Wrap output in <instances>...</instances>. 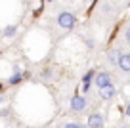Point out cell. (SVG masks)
I'll return each instance as SVG.
<instances>
[{"mask_svg":"<svg viewBox=\"0 0 130 128\" xmlns=\"http://www.w3.org/2000/svg\"><path fill=\"white\" fill-rule=\"evenodd\" d=\"M75 15L71 12H61L59 15H57V25H59L61 29H73L75 27Z\"/></svg>","mask_w":130,"mask_h":128,"instance_id":"1","label":"cell"},{"mask_svg":"<svg viewBox=\"0 0 130 128\" xmlns=\"http://www.w3.org/2000/svg\"><path fill=\"white\" fill-rule=\"evenodd\" d=\"M121 57H122V54L119 52V50H111L109 52V63H113V65H119V61H121Z\"/></svg>","mask_w":130,"mask_h":128,"instance_id":"7","label":"cell"},{"mask_svg":"<svg viewBox=\"0 0 130 128\" xmlns=\"http://www.w3.org/2000/svg\"><path fill=\"white\" fill-rule=\"evenodd\" d=\"M119 67H121V71L130 73V54H122L121 61H119Z\"/></svg>","mask_w":130,"mask_h":128,"instance_id":"6","label":"cell"},{"mask_svg":"<svg viewBox=\"0 0 130 128\" xmlns=\"http://www.w3.org/2000/svg\"><path fill=\"white\" fill-rule=\"evenodd\" d=\"M0 103H2V98H0Z\"/></svg>","mask_w":130,"mask_h":128,"instance_id":"16","label":"cell"},{"mask_svg":"<svg viewBox=\"0 0 130 128\" xmlns=\"http://www.w3.org/2000/svg\"><path fill=\"white\" fill-rule=\"evenodd\" d=\"M13 33H15V27H8V29H4V35H13Z\"/></svg>","mask_w":130,"mask_h":128,"instance_id":"10","label":"cell"},{"mask_svg":"<svg viewBox=\"0 0 130 128\" xmlns=\"http://www.w3.org/2000/svg\"><path fill=\"white\" fill-rule=\"evenodd\" d=\"M63 128H82L80 124H75V122H71V124H65Z\"/></svg>","mask_w":130,"mask_h":128,"instance_id":"11","label":"cell"},{"mask_svg":"<svg viewBox=\"0 0 130 128\" xmlns=\"http://www.w3.org/2000/svg\"><path fill=\"white\" fill-rule=\"evenodd\" d=\"M103 124V117L100 113H94L88 117V128H100Z\"/></svg>","mask_w":130,"mask_h":128,"instance_id":"3","label":"cell"},{"mask_svg":"<svg viewBox=\"0 0 130 128\" xmlns=\"http://www.w3.org/2000/svg\"><path fill=\"white\" fill-rule=\"evenodd\" d=\"M19 80H21V71H19V67H15V73L10 76V82L15 84V82H19Z\"/></svg>","mask_w":130,"mask_h":128,"instance_id":"8","label":"cell"},{"mask_svg":"<svg viewBox=\"0 0 130 128\" xmlns=\"http://www.w3.org/2000/svg\"><path fill=\"white\" fill-rule=\"evenodd\" d=\"M121 128H130V126H121Z\"/></svg>","mask_w":130,"mask_h":128,"instance_id":"14","label":"cell"},{"mask_svg":"<svg viewBox=\"0 0 130 128\" xmlns=\"http://www.w3.org/2000/svg\"><path fill=\"white\" fill-rule=\"evenodd\" d=\"M92 78H94V71H88L84 75V84H90V80H92Z\"/></svg>","mask_w":130,"mask_h":128,"instance_id":"9","label":"cell"},{"mask_svg":"<svg viewBox=\"0 0 130 128\" xmlns=\"http://www.w3.org/2000/svg\"><path fill=\"white\" fill-rule=\"evenodd\" d=\"M126 115L130 117V103H128V107H126Z\"/></svg>","mask_w":130,"mask_h":128,"instance_id":"13","label":"cell"},{"mask_svg":"<svg viewBox=\"0 0 130 128\" xmlns=\"http://www.w3.org/2000/svg\"><path fill=\"white\" fill-rule=\"evenodd\" d=\"M0 92H2V84H0Z\"/></svg>","mask_w":130,"mask_h":128,"instance_id":"15","label":"cell"},{"mask_svg":"<svg viewBox=\"0 0 130 128\" xmlns=\"http://www.w3.org/2000/svg\"><path fill=\"white\" fill-rule=\"evenodd\" d=\"M124 36H126V40H128V42H130V27L126 29V35H124Z\"/></svg>","mask_w":130,"mask_h":128,"instance_id":"12","label":"cell"},{"mask_svg":"<svg viewBox=\"0 0 130 128\" xmlns=\"http://www.w3.org/2000/svg\"><path fill=\"white\" fill-rule=\"evenodd\" d=\"M84 107H86V100L82 96H75L73 100H71V109H73V111H82Z\"/></svg>","mask_w":130,"mask_h":128,"instance_id":"4","label":"cell"},{"mask_svg":"<svg viewBox=\"0 0 130 128\" xmlns=\"http://www.w3.org/2000/svg\"><path fill=\"white\" fill-rule=\"evenodd\" d=\"M115 92H117L115 86H113V84H109V86H105V88L100 90V96H102L103 100H111V98H115Z\"/></svg>","mask_w":130,"mask_h":128,"instance_id":"5","label":"cell"},{"mask_svg":"<svg viewBox=\"0 0 130 128\" xmlns=\"http://www.w3.org/2000/svg\"><path fill=\"white\" fill-rule=\"evenodd\" d=\"M109 84H111V76H109V73L102 71V73H98V75H96V86H100V90L105 88V86H109Z\"/></svg>","mask_w":130,"mask_h":128,"instance_id":"2","label":"cell"}]
</instances>
